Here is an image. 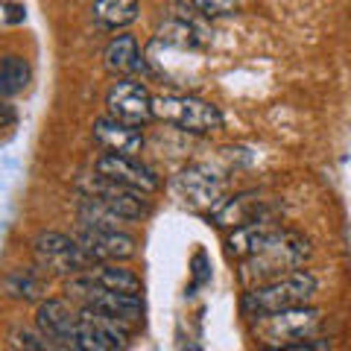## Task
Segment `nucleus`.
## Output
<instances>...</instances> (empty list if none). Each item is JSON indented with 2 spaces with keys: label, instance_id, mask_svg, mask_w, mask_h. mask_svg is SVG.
<instances>
[{
  "label": "nucleus",
  "instance_id": "nucleus-1",
  "mask_svg": "<svg viewBox=\"0 0 351 351\" xmlns=\"http://www.w3.org/2000/svg\"><path fill=\"white\" fill-rule=\"evenodd\" d=\"M307 255H311V243L302 234L276 228L252 255L240 261V281L246 290H252L258 284L290 276L307 261Z\"/></svg>",
  "mask_w": 351,
  "mask_h": 351
},
{
  "label": "nucleus",
  "instance_id": "nucleus-2",
  "mask_svg": "<svg viewBox=\"0 0 351 351\" xmlns=\"http://www.w3.org/2000/svg\"><path fill=\"white\" fill-rule=\"evenodd\" d=\"M316 287H319V281H316L313 272L295 269L290 276H281L276 281H267V284H258V287L246 290L243 299H240V311L255 319V316L302 307V304H311V299L316 295Z\"/></svg>",
  "mask_w": 351,
  "mask_h": 351
},
{
  "label": "nucleus",
  "instance_id": "nucleus-3",
  "mask_svg": "<svg viewBox=\"0 0 351 351\" xmlns=\"http://www.w3.org/2000/svg\"><path fill=\"white\" fill-rule=\"evenodd\" d=\"M64 293H68V299L73 304L85 307V311H94V313H103V316H108V319H117L126 328L141 325V319H144V302H141V295L100 287V284L91 281L85 272L82 276L68 278Z\"/></svg>",
  "mask_w": 351,
  "mask_h": 351
},
{
  "label": "nucleus",
  "instance_id": "nucleus-4",
  "mask_svg": "<svg viewBox=\"0 0 351 351\" xmlns=\"http://www.w3.org/2000/svg\"><path fill=\"white\" fill-rule=\"evenodd\" d=\"M152 112L156 120L167 126H176L191 135H208V132L223 129V112L193 94H161L152 97Z\"/></svg>",
  "mask_w": 351,
  "mask_h": 351
},
{
  "label": "nucleus",
  "instance_id": "nucleus-5",
  "mask_svg": "<svg viewBox=\"0 0 351 351\" xmlns=\"http://www.w3.org/2000/svg\"><path fill=\"white\" fill-rule=\"evenodd\" d=\"M32 255H36L38 269L64 278L82 276V272L94 267V258L80 246V240L59 232H41L32 240Z\"/></svg>",
  "mask_w": 351,
  "mask_h": 351
},
{
  "label": "nucleus",
  "instance_id": "nucleus-6",
  "mask_svg": "<svg viewBox=\"0 0 351 351\" xmlns=\"http://www.w3.org/2000/svg\"><path fill=\"white\" fill-rule=\"evenodd\" d=\"M255 334L263 343H272L276 348H287L290 343L307 339L322 322V313L316 307H290V311H278V313H267V316H255Z\"/></svg>",
  "mask_w": 351,
  "mask_h": 351
},
{
  "label": "nucleus",
  "instance_id": "nucleus-7",
  "mask_svg": "<svg viewBox=\"0 0 351 351\" xmlns=\"http://www.w3.org/2000/svg\"><path fill=\"white\" fill-rule=\"evenodd\" d=\"M76 188L82 191V196H94L97 202L112 208V211L123 219H144L149 214V199L144 191L120 184L114 179H108V176H100L97 170L91 176H82V179L76 182Z\"/></svg>",
  "mask_w": 351,
  "mask_h": 351
},
{
  "label": "nucleus",
  "instance_id": "nucleus-8",
  "mask_svg": "<svg viewBox=\"0 0 351 351\" xmlns=\"http://www.w3.org/2000/svg\"><path fill=\"white\" fill-rule=\"evenodd\" d=\"M126 331L129 328L123 322L80 307V322H76L73 334L68 339V348H73V351H117V348L129 346Z\"/></svg>",
  "mask_w": 351,
  "mask_h": 351
},
{
  "label": "nucleus",
  "instance_id": "nucleus-9",
  "mask_svg": "<svg viewBox=\"0 0 351 351\" xmlns=\"http://www.w3.org/2000/svg\"><path fill=\"white\" fill-rule=\"evenodd\" d=\"M170 188L184 205L193 208V211H214V208L226 199L223 196L226 182L219 179V176H214L208 167H199V164L184 167L179 176H173Z\"/></svg>",
  "mask_w": 351,
  "mask_h": 351
},
{
  "label": "nucleus",
  "instance_id": "nucleus-10",
  "mask_svg": "<svg viewBox=\"0 0 351 351\" xmlns=\"http://www.w3.org/2000/svg\"><path fill=\"white\" fill-rule=\"evenodd\" d=\"M108 114L123 120L129 126H144L149 123L156 112H152V97L141 82L135 80H117L106 94Z\"/></svg>",
  "mask_w": 351,
  "mask_h": 351
},
{
  "label": "nucleus",
  "instance_id": "nucleus-11",
  "mask_svg": "<svg viewBox=\"0 0 351 351\" xmlns=\"http://www.w3.org/2000/svg\"><path fill=\"white\" fill-rule=\"evenodd\" d=\"M76 240L94 261H129L135 258V237L120 232V228H91V226H76Z\"/></svg>",
  "mask_w": 351,
  "mask_h": 351
},
{
  "label": "nucleus",
  "instance_id": "nucleus-12",
  "mask_svg": "<svg viewBox=\"0 0 351 351\" xmlns=\"http://www.w3.org/2000/svg\"><path fill=\"white\" fill-rule=\"evenodd\" d=\"M94 170L100 176H108L120 184H129V188H138L144 193H156L161 188L158 176L149 167H144L135 156H120V152H103L100 158L94 161Z\"/></svg>",
  "mask_w": 351,
  "mask_h": 351
},
{
  "label": "nucleus",
  "instance_id": "nucleus-13",
  "mask_svg": "<svg viewBox=\"0 0 351 351\" xmlns=\"http://www.w3.org/2000/svg\"><path fill=\"white\" fill-rule=\"evenodd\" d=\"M269 217V205L261 199L258 193H237L219 202L211 211V223L219 228H237L255 219H267Z\"/></svg>",
  "mask_w": 351,
  "mask_h": 351
},
{
  "label": "nucleus",
  "instance_id": "nucleus-14",
  "mask_svg": "<svg viewBox=\"0 0 351 351\" xmlns=\"http://www.w3.org/2000/svg\"><path fill=\"white\" fill-rule=\"evenodd\" d=\"M94 141L100 144L106 152H120V156H138L144 149V135L138 132V126H129L117 117H100L94 120V129H91Z\"/></svg>",
  "mask_w": 351,
  "mask_h": 351
},
{
  "label": "nucleus",
  "instance_id": "nucleus-15",
  "mask_svg": "<svg viewBox=\"0 0 351 351\" xmlns=\"http://www.w3.org/2000/svg\"><path fill=\"white\" fill-rule=\"evenodd\" d=\"M76 322H80V311L71 307L68 302H62V299L41 302L38 311H36V328H41V331L62 348H68V339L73 334Z\"/></svg>",
  "mask_w": 351,
  "mask_h": 351
},
{
  "label": "nucleus",
  "instance_id": "nucleus-16",
  "mask_svg": "<svg viewBox=\"0 0 351 351\" xmlns=\"http://www.w3.org/2000/svg\"><path fill=\"white\" fill-rule=\"evenodd\" d=\"M103 64L108 73H120V76L138 73L144 68V56H141L135 36H114L108 41L103 50Z\"/></svg>",
  "mask_w": 351,
  "mask_h": 351
},
{
  "label": "nucleus",
  "instance_id": "nucleus-17",
  "mask_svg": "<svg viewBox=\"0 0 351 351\" xmlns=\"http://www.w3.org/2000/svg\"><path fill=\"white\" fill-rule=\"evenodd\" d=\"M276 223H272V217L267 219H255V223H246V226H237L234 228V234L226 240V246H228V255H232L234 261H243L246 255H252L263 240H267L272 232H276Z\"/></svg>",
  "mask_w": 351,
  "mask_h": 351
},
{
  "label": "nucleus",
  "instance_id": "nucleus-18",
  "mask_svg": "<svg viewBox=\"0 0 351 351\" xmlns=\"http://www.w3.org/2000/svg\"><path fill=\"white\" fill-rule=\"evenodd\" d=\"M91 281H97L100 287H108V290H120V293H132V295H141V290H144V284H141V278L135 276L132 269L126 267H117V261H100L94 263L91 269L85 272Z\"/></svg>",
  "mask_w": 351,
  "mask_h": 351
},
{
  "label": "nucleus",
  "instance_id": "nucleus-19",
  "mask_svg": "<svg viewBox=\"0 0 351 351\" xmlns=\"http://www.w3.org/2000/svg\"><path fill=\"white\" fill-rule=\"evenodd\" d=\"M3 293L18 302H41L47 295V278L36 269H12L3 278Z\"/></svg>",
  "mask_w": 351,
  "mask_h": 351
},
{
  "label": "nucleus",
  "instance_id": "nucleus-20",
  "mask_svg": "<svg viewBox=\"0 0 351 351\" xmlns=\"http://www.w3.org/2000/svg\"><path fill=\"white\" fill-rule=\"evenodd\" d=\"M158 41H164L167 47H184V50H196L205 44V29L199 24H193L188 18H170L158 27Z\"/></svg>",
  "mask_w": 351,
  "mask_h": 351
},
{
  "label": "nucleus",
  "instance_id": "nucleus-21",
  "mask_svg": "<svg viewBox=\"0 0 351 351\" xmlns=\"http://www.w3.org/2000/svg\"><path fill=\"white\" fill-rule=\"evenodd\" d=\"M141 12V0H97L91 6V18L106 29L129 27Z\"/></svg>",
  "mask_w": 351,
  "mask_h": 351
},
{
  "label": "nucleus",
  "instance_id": "nucleus-22",
  "mask_svg": "<svg viewBox=\"0 0 351 351\" xmlns=\"http://www.w3.org/2000/svg\"><path fill=\"white\" fill-rule=\"evenodd\" d=\"M76 219H80V226H91V228H120V223H126L123 217H117L112 208H106L103 202H97L94 196H82V199H80Z\"/></svg>",
  "mask_w": 351,
  "mask_h": 351
},
{
  "label": "nucleus",
  "instance_id": "nucleus-23",
  "mask_svg": "<svg viewBox=\"0 0 351 351\" xmlns=\"http://www.w3.org/2000/svg\"><path fill=\"white\" fill-rule=\"evenodd\" d=\"M27 82H29V64H27V59L6 56L3 68H0V94L9 100V97H15V94L24 91Z\"/></svg>",
  "mask_w": 351,
  "mask_h": 351
},
{
  "label": "nucleus",
  "instance_id": "nucleus-24",
  "mask_svg": "<svg viewBox=\"0 0 351 351\" xmlns=\"http://www.w3.org/2000/svg\"><path fill=\"white\" fill-rule=\"evenodd\" d=\"M176 3L191 9L199 18H226L240 9V0H176Z\"/></svg>",
  "mask_w": 351,
  "mask_h": 351
},
{
  "label": "nucleus",
  "instance_id": "nucleus-25",
  "mask_svg": "<svg viewBox=\"0 0 351 351\" xmlns=\"http://www.w3.org/2000/svg\"><path fill=\"white\" fill-rule=\"evenodd\" d=\"M15 348H32V351H44V348H56V343L47 337L38 328V331H29V328H15L12 334H9Z\"/></svg>",
  "mask_w": 351,
  "mask_h": 351
},
{
  "label": "nucleus",
  "instance_id": "nucleus-26",
  "mask_svg": "<svg viewBox=\"0 0 351 351\" xmlns=\"http://www.w3.org/2000/svg\"><path fill=\"white\" fill-rule=\"evenodd\" d=\"M3 21L6 24H18V21H24V15H27V9H24V3H6L3 6Z\"/></svg>",
  "mask_w": 351,
  "mask_h": 351
}]
</instances>
